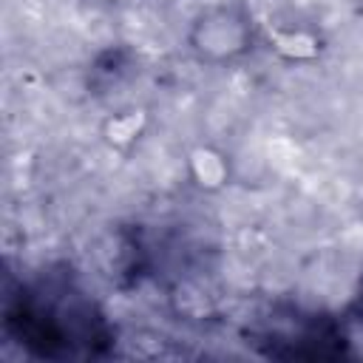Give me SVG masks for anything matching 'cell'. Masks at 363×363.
I'll return each mask as SVG.
<instances>
[{
  "label": "cell",
  "instance_id": "1",
  "mask_svg": "<svg viewBox=\"0 0 363 363\" xmlns=\"http://www.w3.org/2000/svg\"><path fill=\"white\" fill-rule=\"evenodd\" d=\"M201 37H199V45L201 54L207 51H218V57H233L238 51H244V43H247V20L241 14H235L233 9H218V11H210L207 17H201Z\"/></svg>",
  "mask_w": 363,
  "mask_h": 363
}]
</instances>
